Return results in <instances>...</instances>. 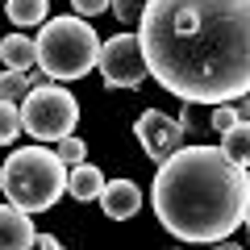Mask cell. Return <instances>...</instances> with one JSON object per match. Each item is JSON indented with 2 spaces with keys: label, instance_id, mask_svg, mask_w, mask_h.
Returning <instances> with one entry per match:
<instances>
[{
  "label": "cell",
  "instance_id": "6da1fadb",
  "mask_svg": "<svg viewBox=\"0 0 250 250\" xmlns=\"http://www.w3.org/2000/svg\"><path fill=\"white\" fill-rule=\"evenodd\" d=\"M150 75L184 104L250 92V0H146L138 21Z\"/></svg>",
  "mask_w": 250,
  "mask_h": 250
},
{
  "label": "cell",
  "instance_id": "7a4b0ae2",
  "mask_svg": "<svg viewBox=\"0 0 250 250\" xmlns=\"http://www.w3.org/2000/svg\"><path fill=\"white\" fill-rule=\"evenodd\" d=\"M154 217L179 242H229L250 213V171L221 146H184L167 159L150 188Z\"/></svg>",
  "mask_w": 250,
  "mask_h": 250
},
{
  "label": "cell",
  "instance_id": "3957f363",
  "mask_svg": "<svg viewBox=\"0 0 250 250\" xmlns=\"http://www.w3.org/2000/svg\"><path fill=\"white\" fill-rule=\"evenodd\" d=\"M67 179H71V167L59 159V150L25 146V150H13L4 159V167H0V192L21 213H46L67 192Z\"/></svg>",
  "mask_w": 250,
  "mask_h": 250
},
{
  "label": "cell",
  "instance_id": "277c9868",
  "mask_svg": "<svg viewBox=\"0 0 250 250\" xmlns=\"http://www.w3.org/2000/svg\"><path fill=\"white\" fill-rule=\"evenodd\" d=\"M100 38L83 17H54L46 21V29L38 34V71H46L50 80H83L92 67H100Z\"/></svg>",
  "mask_w": 250,
  "mask_h": 250
},
{
  "label": "cell",
  "instance_id": "5b68a950",
  "mask_svg": "<svg viewBox=\"0 0 250 250\" xmlns=\"http://www.w3.org/2000/svg\"><path fill=\"white\" fill-rule=\"evenodd\" d=\"M21 125L38 142H67V138H75L71 129L80 125V100L62 83H38L21 100Z\"/></svg>",
  "mask_w": 250,
  "mask_h": 250
},
{
  "label": "cell",
  "instance_id": "8992f818",
  "mask_svg": "<svg viewBox=\"0 0 250 250\" xmlns=\"http://www.w3.org/2000/svg\"><path fill=\"white\" fill-rule=\"evenodd\" d=\"M96 71L108 88H125V92L142 88V80L150 75L146 54H142V38L138 34H113L100 46V67Z\"/></svg>",
  "mask_w": 250,
  "mask_h": 250
},
{
  "label": "cell",
  "instance_id": "52a82bcc",
  "mask_svg": "<svg viewBox=\"0 0 250 250\" xmlns=\"http://www.w3.org/2000/svg\"><path fill=\"white\" fill-rule=\"evenodd\" d=\"M184 134H188V129L175 121V117H167L163 108H146V113L134 121V138L142 142V150L150 154L159 167L184 150Z\"/></svg>",
  "mask_w": 250,
  "mask_h": 250
},
{
  "label": "cell",
  "instance_id": "ba28073f",
  "mask_svg": "<svg viewBox=\"0 0 250 250\" xmlns=\"http://www.w3.org/2000/svg\"><path fill=\"white\" fill-rule=\"evenodd\" d=\"M0 250H38V229L29 213L13 208L9 200L0 205Z\"/></svg>",
  "mask_w": 250,
  "mask_h": 250
},
{
  "label": "cell",
  "instance_id": "9c48e42d",
  "mask_svg": "<svg viewBox=\"0 0 250 250\" xmlns=\"http://www.w3.org/2000/svg\"><path fill=\"white\" fill-rule=\"evenodd\" d=\"M100 208H104L108 221H129V217L142 213V188L134 179H113L100 196Z\"/></svg>",
  "mask_w": 250,
  "mask_h": 250
},
{
  "label": "cell",
  "instance_id": "30bf717a",
  "mask_svg": "<svg viewBox=\"0 0 250 250\" xmlns=\"http://www.w3.org/2000/svg\"><path fill=\"white\" fill-rule=\"evenodd\" d=\"M0 59H4V71H34L38 67V38L25 34H9L0 42Z\"/></svg>",
  "mask_w": 250,
  "mask_h": 250
},
{
  "label": "cell",
  "instance_id": "8fae6325",
  "mask_svg": "<svg viewBox=\"0 0 250 250\" xmlns=\"http://www.w3.org/2000/svg\"><path fill=\"white\" fill-rule=\"evenodd\" d=\"M104 188H108V179H104V171L100 167H92V163H80V167H71V179H67V192H71L75 200H100L104 196Z\"/></svg>",
  "mask_w": 250,
  "mask_h": 250
},
{
  "label": "cell",
  "instance_id": "7c38bea8",
  "mask_svg": "<svg viewBox=\"0 0 250 250\" xmlns=\"http://www.w3.org/2000/svg\"><path fill=\"white\" fill-rule=\"evenodd\" d=\"M4 13L17 29H29V25H42L46 13H50V0H4Z\"/></svg>",
  "mask_w": 250,
  "mask_h": 250
},
{
  "label": "cell",
  "instance_id": "4fadbf2b",
  "mask_svg": "<svg viewBox=\"0 0 250 250\" xmlns=\"http://www.w3.org/2000/svg\"><path fill=\"white\" fill-rule=\"evenodd\" d=\"M221 150L229 154L238 167H246V171H250V125H246V121H238L229 134H221Z\"/></svg>",
  "mask_w": 250,
  "mask_h": 250
},
{
  "label": "cell",
  "instance_id": "5bb4252c",
  "mask_svg": "<svg viewBox=\"0 0 250 250\" xmlns=\"http://www.w3.org/2000/svg\"><path fill=\"white\" fill-rule=\"evenodd\" d=\"M38 88V71H0V100H25Z\"/></svg>",
  "mask_w": 250,
  "mask_h": 250
},
{
  "label": "cell",
  "instance_id": "9a60e30c",
  "mask_svg": "<svg viewBox=\"0 0 250 250\" xmlns=\"http://www.w3.org/2000/svg\"><path fill=\"white\" fill-rule=\"evenodd\" d=\"M17 134H25V125H21V108L13 100H0V146H9Z\"/></svg>",
  "mask_w": 250,
  "mask_h": 250
},
{
  "label": "cell",
  "instance_id": "2e32d148",
  "mask_svg": "<svg viewBox=\"0 0 250 250\" xmlns=\"http://www.w3.org/2000/svg\"><path fill=\"white\" fill-rule=\"evenodd\" d=\"M59 159L67 163V167H80V163L88 159V142H83V138H67V142H59Z\"/></svg>",
  "mask_w": 250,
  "mask_h": 250
},
{
  "label": "cell",
  "instance_id": "e0dca14e",
  "mask_svg": "<svg viewBox=\"0 0 250 250\" xmlns=\"http://www.w3.org/2000/svg\"><path fill=\"white\" fill-rule=\"evenodd\" d=\"M113 13L121 25H134V21H142L146 13V0H113Z\"/></svg>",
  "mask_w": 250,
  "mask_h": 250
},
{
  "label": "cell",
  "instance_id": "ac0fdd59",
  "mask_svg": "<svg viewBox=\"0 0 250 250\" xmlns=\"http://www.w3.org/2000/svg\"><path fill=\"white\" fill-rule=\"evenodd\" d=\"M217 129V134H229L233 125H238V104H221V108H213V121H208Z\"/></svg>",
  "mask_w": 250,
  "mask_h": 250
},
{
  "label": "cell",
  "instance_id": "d6986e66",
  "mask_svg": "<svg viewBox=\"0 0 250 250\" xmlns=\"http://www.w3.org/2000/svg\"><path fill=\"white\" fill-rule=\"evenodd\" d=\"M71 9H75V17H100V13H108L113 9V0H71Z\"/></svg>",
  "mask_w": 250,
  "mask_h": 250
},
{
  "label": "cell",
  "instance_id": "ffe728a7",
  "mask_svg": "<svg viewBox=\"0 0 250 250\" xmlns=\"http://www.w3.org/2000/svg\"><path fill=\"white\" fill-rule=\"evenodd\" d=\"M38 250H62L54 233H38Z\"/></svg>",
  "mask_w": 250,
  "mask_h": 250
},
{
  "label": "cell",
  "instance_id": "44dd1931",
  "mask_svg": "<svg viewBox=\"0 0 250 250\" xmlns=\"http://www.w3.org/2000/svg\"><path fill=\"white\" fill-rule=\"evenodd\" d=\"M238 121H246V125H250V96H246V100H238Z\"/></svg>",
  "mask_w": 250,
  "mask_h": 250
},
{
  "label": "cell",
  "instance_id": "7402d4cb",
  "mask_svg": "<svg viewBox=\"0 0 250 250\" xmlns=\"http://www.w3.org/2000/svg\"><path fill=\"white\" fill-rule=\"evenodd\" d=\"M208 250H242L238 242H217V246H208Z\"/></svg>",
  "mask_w": 250,
  "mask_h": 250
},
{
  "label": "cell",
  "instance_id": "603a6c76",
  "mask_svg": "<svg viewBox=\"0 0 250 250\" xmlns=\"http://www.w3.org/2000/svg\"><path fill=\"white\" fill-rule=\"evenodd\" d=\"M246 229H250V213H246Z\"/></svg>",
  "mask_w": 250,
  "mask_h": 250
}]
</instances>
